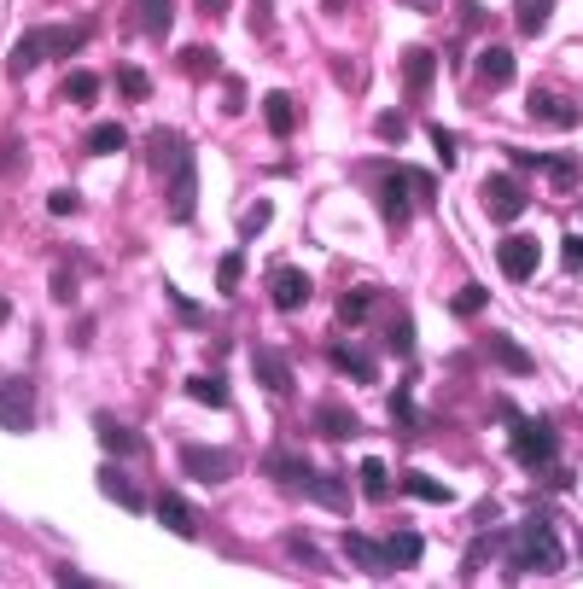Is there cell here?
I'll return each instance as SVG.
<instances>
[{
  "label": "cell",
  "mask_w": 583,
  "mask_h": 589,
  "mask_svg": "<svg viewBox=\"0 0 583 589\" xmlns=\"http://www.w3.org/2000/svg\"><path fill=\"white\" fill-rule=\"evenodd\" d=\"M47 53H53V47H47V30H30L18 47H12V53H6V76H30Z\"/></svg>",
  "instance_id": "cell-15"
},
{
  "label": "cell",
  "mask_w": 583,
  "mask_h": 589,
  "mask_svg": "<svg viewBox=\"0 0 583 589\" xmlns=\"http://www.w3.org/2000/svg\"><path fill=\"white\" fill-rule=\"evenodd\" d=\"M391 415L403 420V426H414V403H409V391H391Z\"/></svg>",
  "instance_id": "cell-46"
},
{
  "label": "cell",
  "mask_w": 583,
  "mask_h": 589,
  "mask_svg": "<svg viewBox=\"0 0 583 589\" xmlns=\"http://www.w3.org/2000/svg\"><path fill=\"white\" fill-rule=\"evenodd\" d=\"M525 111H531V117H543V123H560V129L583 123V105H578V100H560L554 88H537V94H525Z\"/></svg>",
  "instance_id": "cell-10"
},
{
  "label": "cell",
  "mask_w": 583,
  "mask_h": 589,
  "mask_svg": "<svg viewBox=\"0 0 583 589\" xmlns=\"http://www.w3.org/2000/svg\"><path fill=\"white\" fill-rule=\"evenodd\" d=\"M566 269H583V240H572V234H566Z\"/></svg>",
  "instance_id": "cell-52"
},
{
  "label": "cell",
  "mask_w": 583,
  "mask_h": 589,
  "mask_svg": "<svg viewBox=\"0 0 583 589\" xmlns=\"http://www.w3.org/2000/svg\"><path fill=\"white\" fill-rule=\"evenodd\" d=\"M420 555H426V543H420L414 531H397V537H385V560H391V566H414Z\"/></svg>",
  "instance_id": "cell-27"
},
{
  "label": "cell",
  "mask_w": 583,
  "mask_h": 589,
  "mask_svg": "<svg viewBox=\"0 0 583 589\" xmlns=\"http://www.w3.org/2000/svg\"><path fill=\"white\" fill-rule=\"evenodd\" d=\"M525 566H537V572H560V566H566V549H560V537H554L549 514L525 520V531L514 537V566H508V578H519Z\"/></svg>",
  "instance_id": "cell-2"
},
{
  "label": "cell",
  "mask_w": 583,
  "mask_h": 589,
  "mask_svg": "<svg viewBox=\"0 0 583 589\" xmlns=\"http://www.w3.org/2000/svg\"><path fill=\"white\" fill-rule=\"evenodd\" d=\"M6 321H12V304H6V298H0V327H6Z\"/></svg>",
  "instance_id": "cell-55"
},
{
  "label": "cell",
  "mask_w": 583,
  "mask_h": 589,
  "mask_svg": "<svg viewBox=\"0 0 583 589\" xmlns=\"http://www.w3.org/2000/svg\"><path fill=\"white\" fill-rule=\"evenodd\" d=\"M356 473H362V496H368V502H385V496H391V473H385V461H379V455H368Z\"/></svg>",
  "instance_id": "cell-25"
},
{
  "label": "cell",
  "mask_w": 583,
  "mask_h": 589,
  "mask_svg": "<svg viewBox=\"0 0 583 589\" xmlns=\"http://www.w3.org/2000/svg\"><path fill=\"white\" fill-rule=\"evenodd\" d=\"M146 164L170 181V216L187 222L193 199H199V164H193V140H181L175 129H152L146 135Z\"/></svg>",
  "instance_id": "cell-1"
},
{
  "label": "cell",
  "mask_w": 583,
  "mask_h": 589,
  "mask_svg": "<svg viewBox=\"0 0 583 589\" xmlns=\"http://www.w3.org/2000/svg\"><path fill=\"white\" fill-rule=\"evenodd\" d=\"M123 146H129V129H123V123L88 129V152H94V158H111V152H123Z\"/></svg>",
  "instance_id": "cell-24"
},
{
  "label": "cell",
  "mask_w": 583,
  "mask_h": 589,
  "mask_svg": "<svg viewBox=\"0 0 583 589\" xmlns=\"http://www.w3.org/2000/svg\"><path fill=\"white\" fill-rule=\"evenodd\" d=\"M205 12H210V18H222V12H228V0H205Z\"/></svg>",
  "instance_id": "cell-54"
},
{
  "label": "cell",
  "mask_w": 583,
  "mask_h": 589,
  "mask_svg": "<svg viewBox=\"0 0 583 589\" xmlns=\"http://www.w3.org/2000/svg\"><path fill=\"white\" fill-rule=\"evenodd\" d=\"M117 88H123V100H146L152 94V76L140 65H117Z\"/></svg>",
  "instance_id": "cell-30"
},
{
  "label": "cell",
  "mask_w": 583,
  "mask_h": 589,
  "mask_svg": "<svg viewBox=\"0 0 583 589\" xmlns=\"http://www.w3.org/2000/svg\"><path fill=\"white\" fill-rule=\"evenodd\" d=\"M490 555H496V543H490V537H484V543H473V549H467V572H479Z\"/></svg>",
  "instance_id": "cell-47"
},
{
  "label": "cell",
  "mask_w": 583,
  "mask_h": 589,
  "mask_svg": "<svg viewBox=\"0 0 583 589\" xmlns=\"http://www.w3.org/2000/svg\"><path fill=\"white\" fill-rule=\"evenodd\" d=\"M94 432H100V444H105L111 455H129V461H140V455L152 450V444L140 438L135 426H123V420H111V415H100V420H94Z\"/></svg>",
  "instance_id": "cell-11"
},
{
  "label": "cell",
  "mask_w": 583,
  "mask_h": 589,
  "mask_svg": "<svg viewBox=\"0 0 583 589\" xmlns=\"http://www.w3.org/2000/svg\"><path fill=\"white\" fill-rule=\"evenodd\" d=\"M508 164H514V170H543V158H537V152H525V146L508 152Z\"/></svg>",
  "instance_id": "cell-48"
},
{
  "label": "cell",
  "mask_w": 583,
  "mask_h": 589,
  "mask_svg": "<svg viewBox=\"0 0 583 589\" xmlns=\"http://www.w3.org/2000/svg\"><path fill=\"white\" fill-rule=\"evenodd\" d=\"M257 380L269 385V391H292V362H286V350H275V345H263L257 350Z\"/></svg>",
  "instance_id": "cell-16"
},
{
  "label": "cell",
  "mask_w": 583,
  "mask_h": 589,
  "mask_svg": "<svg viewBox=\"0 0 583 589\" xmlns=\"http://www.w3.org/2000/svg\"><path fill=\"white\" fill-rule=\"evenodd\" d=\"M304 490L315 496V502H321V508H339V514H344V502H350V490H344L339 473H309Z\"/></svg>",
  "instance_id": "cell-21"
},
{
  "label": "cell",
  "mask_w": 583,
  "mask_h": 589,
  "mask_svg": "<svg viewBox=\"0 0 583 589\" xmlns=\"http://www.w3.org/2000/svg\"><path fill=\"white\" fill-rule=\"evenodd\" d=\"M432 140H438V158H444V164H455V140H449V129H438V123H432Z\"/></svg>",
  "instance_id": "cell-49"
},
{
  "label": "cell",
  "mask_w": 583,
  "mask_h": 589,
  "mask_svg": "<svg viewBox=\"0 0 583 589\" xmlns=\"http://www.w3.org/2000/svg\"><path fill=\"white\" fill-rule=\"evenodd\" d=\"M374 129H379V140H403L409 135V117H403V111H379Z\"/></svg>",
  "instance_id": "cell-40"
},
{
  "label": "cell",
  "mask_w": 583,
  "mask_h": 589,
  "mask_svg": "<svg viewBox=\"0 0 583 589\" xmlns=\"http://www.w3.org/2000/svg\"><path fill=\"white\" fill-rule=\"evenodd\" d=\"M484 304H490V292H484V286H461V292H455V315H479Z\"/></svg>",
  "instance_id": "cell-37"
},
{
  "label": "cell",
  "mask_w": 583,
  "mask_h": 589,
  "mask_svg": "<svg viewBox=\"0 0 583 589\" xmlns=\"http://www.w3.org/2000/svg\"><path fill=\"white\" fill-rule=\"evenodd\" d=\"M53 584H70V589H88L94 578H82L76 566H53Z\"/></svg>",
  "instance_id": "cell-45"
},
{
  "label": "cell",
  "mask_w": 583,
  "mask_h": 589,
  "mask_svg": "<svg viewBox=\"0 0 583 589\" xmlns=\"http://www.w3.org/2000/svg\"><path fill=\"white\" fill-rule=\"evenodd\" d=\"M344 555L356 560L368 578H385L391 572V560H385V543H374V537H362V531H344Z\"/></svg>",
  "instance_id": "cell-12"
},
{
  "label": "cell",
  "mask_w": 583,
  "mask_h": 589,
  "mask_svg": "<svg viewBox=\"0 0 583 589\" xmlns=\"http://www.w3.org/2000/svg\"><path fill=\"white\" fill-rule=\"evenodd\" d=\"M53 298H59V304H70V298H76V280H70V275H53Z\"/></svg>",
  "instance_id": "cell-50"
},
{
  "label": "cell",
  "mask_w": 583,
  "mask_h": 589,
  "mask_svg": "<svg viewBox=\"0 0 583 589\" xmlns=\"http://www.w3.org/2000/svg\"><path fill=\"white\" fill-rule=\"evenodd\" d=\"M514 455H519V467L549 473L554 461H560V432H554L549 420H514Z\"/></svg>",
  "instance_id": "cell-3"
},
{
  "label": "cell",
  "mask_w": 583,
  "mask_h": 589,
  "mask_svg": "<svg viewBox=\"0 0 583 589\" xmlns=\"http://www.w3.org/2000/svg\"><path fill=\"white\" fill-rule=\"evenodd\" d=\"M269 216H275V205H269V199H257V205L245 210V240H251L257 228H269Z\"/></svg>",
  "instance_id": "cell-43"
},
{
  "label": "cell",
  "mask_w": 583,
  "mask_h": 589,
  "mask_svg": "<svg viewBox=\"0 0 583 589\" xmlns=\"http://www.w3.org/2000/svg\"><path fill=\"white\" fill-rule=\"evenodd\" d=\"M484 210H490L496 222H514L519 210H525V181H514V175H490V181H484Z\"/></svg>",
  "instance_id": "cell-7"
},
{
  "label": "cell",
  "mask_w": 583,
  "mask_h": 589,
  "mask_svg": "<svg viewBox=\"0 0 583 589\" xmlns=\"http://www.w3.org/2000/svg\"><path fill=\"white\" fill-rule=\"evenodd\" d=\"M368 310H374V292H344L339 298V327H356Z\"/></svg>",
  "instance_id": "cell-32"
},
{
  "label": "cell",
  "mask_w": 583,
  "mask_h": 589,
  "mask_svg": "<svg viewBox=\"0 0 583 589\" xmlns=\"http://www.w3.org/2000/svg\"><path fill=\"white\" fill-rule=\"evenodd\" d=\"M47 210H53V216H70V210H76V193H53V199H47Z\"/></svg>",
  "instance_id": "cell-51"
},
{
  "label": "cell",
  "mask_w": 583,
  "mask_h": 589,
  "mask_svg": "<svg viewBox=\"0 0 583 589\" xmlns=\"http://www.w3.org/2000/svg\"><path fill=\"white\" fill-rule=\"evenodd\" d=\"M65 100L70 105H94L100 100V76H94V70H70L65 76Z\"/></svg>",
  "instance_id": "cell-28"
},
{
  "label": "cell",
  "mask_w": 583,
  "mask_h": 589,
  "mask_svg": "<svg viewBox=\"0 0 583 589\" xmlns=\"http://www.w3.org/2000/svg\"><path fill=\"white\" fill-rule=\"evenodd\" d=\"M0 426L30 432L35 426V385L30 380H0Z\"/></svg>",
  "instance_id": "cell-5"
},
{
  "label": "cell",
  "mask_w": 583,
  "mask_h": 589,
  "mask_svg": "<svg viewBox=\"0 0 583 589\" xmlns=\"http://www.w3.org/2000/svg\"><path fill=\"white\" fill-rule=\"evenodd\" d=\"M490 350H496V356H502V362H508L514 374H531V356H525L519 345H508V339H490Z\"/></svg>",
  "instance_id": "cell-39"
},
{
  "label": "cell",
  "mask_w": 583,
  "mask_h": 589,
  "mask_svg": "<svg viewBox=\"0 0 583 589\" xmlns=\"http://www.w3.org/2000/svg\"><path fill=\"white\" fill-rule=\"evenodd\" d=\"M263 117H269L275 135H292V129H298V105H292V94H263Z\"/></svg>",
  "instance_id": "cell-22"
},
{
  "label": "cell",
  "mask_w": 583,
  "mask_h": 589,
  "mask_svg": "<svg viewBox=\"0 0 583 589\" xmlns=\"http://www.w3.org/2000/svg\"><path fill=\"white\" fill-rule=\"evenodd\" d=\"M403 490H409V496H420V502H449V485H438L432 473H409V479H403Z\"/></svg>",
  "instance_id": "cell-31"
},
{
  "label": "cell",
  "mask_w": 583,
  "mask_h": 589,
  "mask_svg": "<svg viewBox=\"0 0 583 589\" xmlns=\"http://www.w3.org/2000/svg\"><path fill=\"white\" fill-rule=\"evenodd\" d=\"M100 490L111 496V502H117V508H129V514H146V496H140V490L129 485L123 473H117V467H100Z\"/></svg>",
  "instance_id": "cell-17"
},
{
  "label": "cell",
  "mask_w": 583,
  "mask_h": 589,
  "mask_svg": "<svg viewBox=\"0 0 583 589\" xmlns=\"http://www.w3.org/2000/svg\"><path fill=\"white\" fill-rule=\"evenodd\" d=\"M187 397H193V403H210V409H228V385L210 380V374H193V380H187Z\"/></svg>",
  "instance_id": "cell-29"
},
{
  "label": "cell",
  "mask_w": 583,
  "mask_h": 589,
  "mask_svg": "<svg viewBox=\"0 0 583 589\" xmlns=\"http://www.w3.org/2000/svg\"><path fill=\"white\" fill-rule=\"evenodd\" d=\"M164 298H170V304H175V315H181V321H187V327H205V310H199V304H193V298H181V292H175V286H164Z\"/></svg>",
  "instance_id": "cell-38"
},
{
  "label": "cell",
  "mask_w": 583,
  "mask_h": 589,
  "mask_svg": "<svg viewBox=\"0 0 583 589\" xmlns=\"http://www.w3.org/2000/svg\"><path fill=\"white\" fill-rule=\"evenodd\" d=\"M135 30L170 35V0H135Z\"/></svg>",
  "instance_id": "cell-23"
},
{
  "label": "cell",
  "mask_w": 583,
  "mask_h": 589,
  "mask_svg": "<svg viewBox=\"0 0 583 589\" xmlns=\"http://www.w3.org/2000/svg\"><path fill=\"white\" fill-rule=\"evenodd\" d=\"M158 525H164V531H175V537H199V514H193V508H187L175 490H164V496H158Z\"/></svg>",
  "instance_id": "cell-14"
},
{
  "label": "cell",
  "mask_w": 583,
  "mask_h": 589,
  "mask_svg": "<svg viewBox=\"0 0 583 589\" xmlns=\"http://www.w3.org/2000/svg\"><path fill=\"white\" fill-rule=\"evenodd\" d=\"M479 76L484 82H514V53H508V47H484L479 53Z\"/></svg>",
  "instance_id": "cell-26"
},
{
  "label": "cell",
  "mask_w": 583,
  "mask_h": 589,
  "mask_svg": "<svg viewBox=\"0 0 583 589\" xmlns=\"http://www.w3.org/2000/svg\"><path fill=\"white\" fill-rule=\"evenodd\" d=\"M292 555L304 560V566H315V572H327V560H321V549H315V543H309L304 531H298V537H292Z\"/></svg>",
  "instance_id": "cell-42"
},
{
  "label": "cell",
  "mask_w": 583,
  "mask_h": 589,
  "mask_svg": "<svg viewBox=\"0 0 583 589\" xmlns=\"http://www.w3.org/2000/svg\"><path fill=\"white\" fill-rule=\"evenodd\" d=\"M304 304H309V275L292 269V263H280L275 269V310H304Z\"/></svg>",
  "instance_id": "cell-13"
},
{
  "label": "cell",
  "mask_w": 583,
  "mask_h": 589,
  "mask_svg": "<svg viewBox=\"0 0 583 589\" xmlns=\"http://www.w3.org/2000/svg\"><path fill=\"white\" fill-rule=\"evenodd\" d=\"M181 70H187V76H216L222 59H216L210 47H187V53H181Z\"/></svg>",
  "instance_id": "cell-34"
},
{
  "label": "cell",
  "mask_w": 583,
  "mask_h": 589,
  "mask_svg": "<svg viewBox=\"0 0 583 589\" xmlns=\"http://www.w3.org/2000/svg\"><path fill=\"white\" fill-rule=\"evenodd\" d=\"M432 76H438V53L432 47H403V88H409V100H426L432 94Z\"/></svg>",
  "instance_id": "cell-8"
},
{
  "label": "cell",
  "mask_w": 583,
  "mask_h": 589,
  "mask_svg": "<svg viewBox=\"0 0 583 589\" xmlns=\"http://www.w3.org/2000/svg\"><path fill=\"white\" fill-rule=\"evenodd\" d=\"M543 170H549L560 187H572V181H578V158H543Z\"/></svg>",
  "instance_id": "cell-41"
},
{
  "label": "cell",
  "mask_w": 583,
  "mask_h": 589,
  "mask_svg": "<svg viewBox=\"0 0 583 589\" xmlns=\"http://www.w3.org/2000/svg\"><path fill=\"white\" fill-rule=\"evenodd\" d=\"M315 432H321V438H333V444H344V438H356V432H362V420L350 415V409H333V403H327V409L315 415Z\"/></svg>",
  "instance_id": "cell-18"
},
{
  "label": "cell",
  "mask_w": 583,
  "mask_h": 589,
  "mask_svg": "<svg viewBox=\"0 0 583 589\" xmlns=\"http://www.w3.org/2000/svg\"><path fill=\"white\" fill-rule=\"evenodd\" d=\"M385 345H391V356H409V350H414V327L403 321V315L391 321V333H385Z\"/></svg>",
  "instance_id": "cell-36"
},
{
  "label": "cell",
  "mask_w": 583,
  "mask_h": 589,
  "mask_svg": "<svg viewBox=\"0 0 583 589\" xmlns=\"http://www.w3.org/2000/svg\"><path fill=\"white\" fill-rule=\"evenodd\" d=\"M181 473L199 479V485H222V479L234 473V455L216 450V444H187V450H181Z\"/></svg>",
  "instance_id": "cell-4"
},
{
  "label": "cell",
  "mask_w": 583,
  "mask_h": 589,
  "mask_svg": "<svg viewBox=\"0 0 583 589\" xmlns=\"http://www.w3.org/2000/svg\"><path fill=\"white\" fill-rule=\"evenodd\" d=\"M309 473H315V467H309L304 455H286V450L269 455V479H275V485H298V490H304Z\"/></svg>",
  "instance_id": "cell-19"
},
{
  "label": "cell",
  "mask_w": 583,
  "mask_h": 589,
  "mask_svg": "<svg viewBox=\"0 0 583 589\" xmlns=\"http://www.w3.org/2000/svg\"><path fill=\"white\" fill-rule=\"evenodd\" d=\"M549 12H554V0H519V30L537 35L543 24H549Z\"/></svg>",
  "instance_id": "cell-33"
},
{
  "label": "cell",
  "mask_w": 583,
  "mask_h": 589,
  "mask_svg": "<svg viewBox=\"0 0 583 589\" xmlns=\"http://www.w3.org/2000/svg\"><path fill=\"white\" fill-rule=\"evenodd\" d=\"M403 175H409V193H414V199H438V181H432L426 170H403Z\"/></svg>",
  "instance_id": "cell-44"
},
{
  "label": "cell",
  "mask_w": 583,
  "mask_h": 589,
  "mask_svg": "<svg viewBox=\"0 0 583 589\" xmlns=\"http://www.w3.org/2000/svg\"><path fill=\"white\" fill-rule=\"evenodd\" d=\"M374 205H379V216L385 222H409V175L403 170H391V175H379V187H374Z\"/></svg>",
  "instance_id": "cell-9"
},
{
  "label": "cell",
  "mask_w": 583,
  "mask_h": 589,
  "mask_svg": "<svg viewBox=\"0 0 583 589\" xmlns=\"http://www.w3.org/2000/svg\"><path fill=\"white\" fill-rule=\"evenodd\" d=\"M496 263H502V275L508 280H531L537 275V263H543V245L531 240V234H508V240L496 245Z\"/></svg>",
  "instance_id": "cell-6"
},
{
  "label": "cell",
  "mask_w": 583,
  "mask_h": 589,
  "mask_svg": "<svg viewBox=\"0 0 583 589\" xmlns=\"http://www.w3.org/2000/svg\"><path fill=\"white\" fill-rule=\"evenodd\" d=\"M409 12H432V6H444V0H403Z\"/></svg>",
  "instance_id": "cell-53"
},
{
  "label": "cell",
  "mask_w": 583,
  "mask_h": 589,
  "mask_svg": "<svg viewBox=\"0 0 583 589\" xmlns=\"http://www.w3.org/2000/svg\"><path fill=\"white\" fill-rule=\"evenodd\" d=\"M240 275H245V257H240V251H228V257L216 263V286L234 298V292H240Z\"/></svg>",
  "instance_id": "cell-35"
},
{
  "label": "cell",
  "mask_w": 583,
  "mask_h": 589,
  "mask_svg": "<svg viewBox=\"0 0 583 589\" xmlns=\"http://www.w3.org/2000/svg\"><path fill=\"white\" fill-rule=\"evenodd\" d=\"M327 362H333V368H344V374H350L356 385H368V380H374V362H368V356H362L356 345H339V339H333Z\"/></svg>",
  "instance_id": "cell-20"
}]
</instances>
